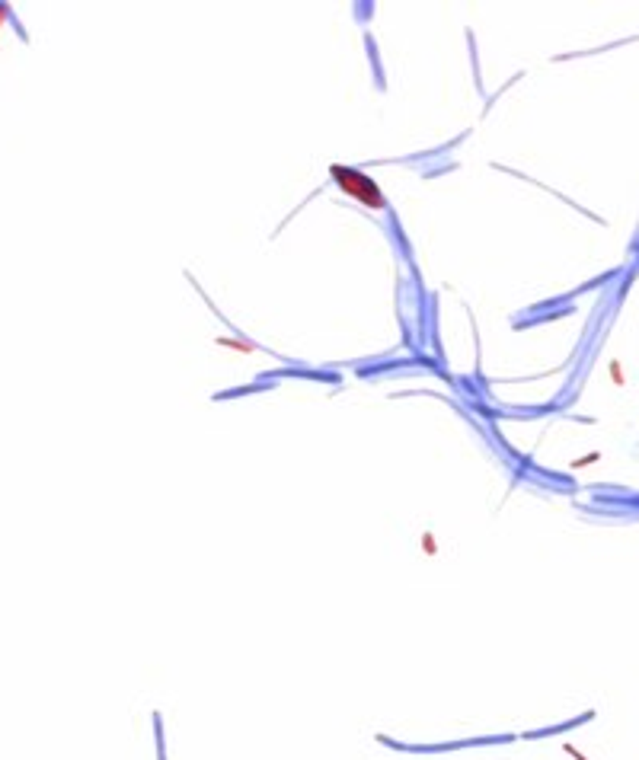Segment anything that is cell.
<instances>
[{
    "mask_svg": "<svg viewBox=\"0 0 639 760\" xmlns=\"http://www.w3.org/2000/svg\"><path fill=\"white\" fill-rule=\"evenodd\" d=\"M333 176L348 198L362 201V205H368V208H384V195H381V189L371 182V176L358 173V170H348V166H333Z\"/></svg>",
    "mask_w": 639,
    "mask_h": 760,
    "instance_id": "1",
    "label": "cell"
}]
</instances>
